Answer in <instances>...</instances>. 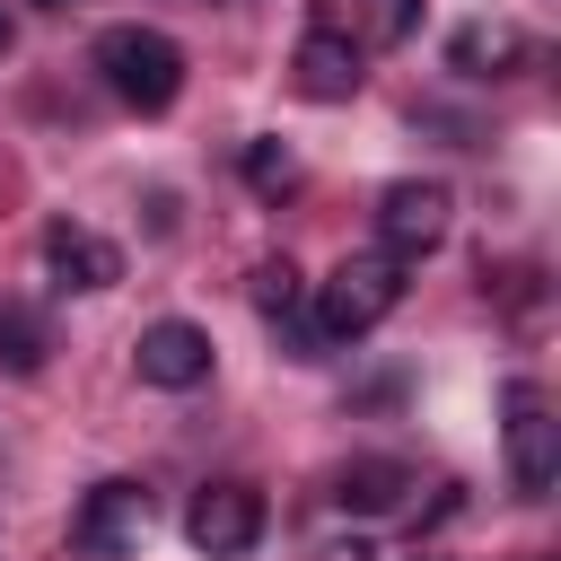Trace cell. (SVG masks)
I'll return each mask as SVG.
<instances>
[{"label": "cell", "instance_id": "cell-1", "mask_svg": "<svg viewBox=\"0 0 561 561\" xmlns=\"http://www.w3.org/2000/svg\"><path fill=\"white\" fill-rule=\"evenodd\" d=\"M88 61H96L105 88H114L123 105H140V114H167V105L184 96V44L158 35V26H105Z\"/></svg>", "mask_w": 561, "mask_h": 561}, {"label": "cell", "instance_id": "cell-2", "mask_svg": "<svg viewBox=\"0 0 561 561\" xmlns=\"http://www.w3.org/2000/svg\"><path fill=\"white\" fill-rule=\"evenodd\" d=\"M403 307V254H342L333 280L316 289V333L324 342H359Z\"/></svg>", "mask_w": 561, "mask_h": 561}, {"label": "cell", "instance_id": "cell-3", "mask_svg": "<svg viewBox=\"0 0 561 561\" xmlns=\"http://www.w3.org/2000/svg\"><path fill=\"white\" fill-rule=\"evenodd\" d=\"M447 219H456V193H447L438 175H403V184L377 193V237H386V254H403V263H421V254L447 237Z\"/></svg>", "mask_w": 561, "mask_h": 561}, {"label": "cell", "instance_id": "cell-4", "mask_svg": "<svg viewBox=\"0 0 561 561\" xmlns=\"http://www.w3.org/2000/svg\"><path fill=\"white\" fill-rule=\"evenodd\" d=\"M184 535H193V552H210V561L254 552V543H263V491H254V482H202L193 508H184Z\"/></svg>", "mask_w": 561, "mask_h": 561}, {"label": "cell", "instance_id": "cell-5", "mask_svg": "<svg viewBox=\"0 0 561 561\" xmlns=\"http://www.w3.org/2000/svg\"><path fill=\"white\" fill-rule=\"evenodd\" d=\"M70 543H79L88 561L140 552V543H149V491H140V482H96V491L79 500V517H70Z\"/></svg>", "mask_w": 561, "mask_h": 561}, {"label": "cell", "instance_id": "cell-6", "mask_svg": "<svg viewBox=\"0 0 561 561\" xmlns=\"http://www.w3.org/2000/svg\"><path fill=\"white\" fill-rule=\"evenodd\" d=\"M131 368H140V386H158V394H193V386L210 377V333L184 324V316H158V324L131 342Z\"/></svg>", "mask_w": 561, "mask_h": 561}, {"label": "cell", "instance_id": "cell-7", "mask_svg": "<svg viewBox=\"0 0 561 561\" xmlns=\"http://www.w3.org/2000/svg\"><path fill=\"white\" fill-rule=\"evenodd\" d=\"M289 79H298V96H316V105H342V96H359V79H368V61H359V44L342 35V26H307L298 35V53H289Z\"/></svg>", "mask_w": 561, "mask_h": 561}, {"label": "cell", "instance_id": "cell-8", "mask_svg": "<svg viewBox=\"0 0 561 561\" xmlns=\"http://www.w3.org/2000/svg\"><path fill=\"white\" fill-rule=\"evenodd\" d=\"M508 403H517V421H508V482H517L526 500H543V491L561 482V421H552L526 386H517Z\"/></svg>", "mask_w": 561, "mask_h": 561}, {"label": "cell", "instance_id": "cell-9", "mask_svg": "<svg viewBox=\"0 0 561 561\" xmlns=\"http://www.w3.org/2000/svg\"><path fill=\"white\" fill-rule=\"evenodd\" d=\"M44 263H53V289H114L123 280V245L96 228H70V219L44 228Z\"/></svg>", "mask_w": 561, "mask_h": 561}, {"label": "cell", "instance_id": "cell-10", "mask_svg": "<svg viewBox=\"0 0 561 561\" xmlns=\"http://www.w3.org/2000/svg\"><path fill=\"white\" fill-rule=\"evenodd\" d=\"M447 61H456L465 79H517V70L535 61V44H526L517 18H473V26L447 35Z\"/></svg>", "mask_w": 561, "mask_h": 561}, {"label": "cell", "instance_id": "cell-11", "mask_svg": "<svg viewBox=\"0 0 561 561\" xmlns=\"http://www.w3.org/2000/svg\"><path fill=\"white\" fill-rule=\"evenodd\" d=\"M403 500H412V465H394V456H351L333 473V508L342 517H386Z\"/></svg>", "mask_w": 561, "mask_h": 561}, {"label": "cell", "instance_id": "cell-12", "mask_svg": "<svg viewBox=\"0 0 561 561\" xmlns=\"http://www.w3.org/2000/svg\"><path fill=\"white\" fill-rule=\"evenodd\" d=\"M254 307L272 316V324H289V342H298V359H316V324H307V280H298V263L289 254H263L254 263Z\"/></svg>", "mask_w": 561, "mask_h": 561}, {"label": "cell", "instance_id": "cell-13", "mask_svg": "<svg viewBox=\"0 0 561 561\" xmlns=\"http://www.w3.org/2000/svg\"><path fill=\"white\" fill-rule=\"evenodd\" d=\"M44 351H53L44 307H35V298H0V368H9V377H35Z\"/></svg>", "mask_w": 561, "mask_h": 561}, {"label": "cell", "instance_id": "cell-14", "mask_svg": "<svg viewBox=\"0 0 561 561\" xmlns=\"http://www.w3.org/2000/svg\"><path fill=\"white\" fill-rule=\"evenodd\" d=\"M237 167H245V184H254L263 202H280V193L298 184V149H289V140H245Z\"/></svg>", "mask_w": 561, "mask_h": 561}, {"label": "cell", "instance_id": "cell-15", "mask_svg": "<svg viewBox=\"0 0 561 561\" xmlns=\"http://www.w3.org/2000/svg\"><path fill=\"white\" fill-rule=\"evenodd\" d=\"M359 26H368V44H403L421 26V0H359Z\"/></svg>", "mask_w": 561, "mask_h": 561}, {"label": "cell", "instance_id": "cell-16", "mask_svg": "<svg viewBox=\"0 0 561 561\" xmlns=\"http://www.w3.org/2000/svg\"><path fill=\"white\" fill-rule=\"evenodd\" d=\"M316 561H377V552H368V543H359V535H351V543H324V552H316Z\"/></svg>", "mask_w": 561, "mask_h": 561}, {"label": "cell", "instance_id": "cell-17", "mask_svg": "<svg viewBox=\"0 0 561 561\" xmlns=\"http://www.w3.org/2000/svg\"><path fill=\"white\" fill-rule=\"evenodd\" d=\"M9 44H18V18H9V9H0V53H9Z\"/></svg>", "mask_w": 561, "mask_h": 561}, {"label": "cell", "instance_id": "cell-18", "mask_svg": "<svg viewBox=\"0 0 561 561\" xmlns=\"http://www.w3.org/2000/svg\"><path fill=\"white\" fill-rule=\"evenodd\" d=\"M35 9H70V0H35Z\"/></svg>", "mask_w": 561, "mask_h": 561}, {"label": "cell", "instance_id": "cell-19", "mask_svg": "<svg viewBox=\"0 0 561 561\" xmlns=\"http://www.w3.org/2000/svg\"><path fill=\"white\" fill-rule=\"evenodd\" d=\"M412 561H438V552H412Z\"/></svg>", "mask_w": 561, "mask_h": 561}]
</instances>
